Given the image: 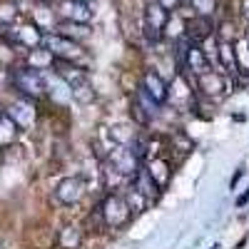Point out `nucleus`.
Masks as SVG:
<instances>
[{
    "instance_id": "obj_1",
    "label": "nucleus",
    "mask_w": 249,
    "mask_h": 249,
    "mask_svg": "<svg viewBox=\"0 0 249 249\" xmlns=\"http://www.w3.org/2000/svg\"><path fill=\"white\" fill-rule=\"evenodd\" d=\"M50 70H55V72L70 85L72 100H77V102H92V100H95V90H92L90 80H88V70L80 68L77 62H68V60H57V57H55V62H53Z\"/></svg>"
},
{
    "instance_id": "obj_2",
    "label": "nucleus",
    "mask_w": 249,
    "mask_h": 249,
    "mask_svg": "<svg viewBox=\"0 0 249 249\" xmlns=\"http://www.w3.org/2000/svg\"><path fill=\"white\" fill-rule=\"evenodd\" d=\"M10 80H13L15 90H18L20 95H23V97L37 100V97H45V95H48L43 70H33L30 65H25V68H18V70H13Z\"/></svg>"
},
{
    "instance_id": "obj_3",
    "label": "nucleus",
    "mask_w": 249,
    "mask_h": 249,
    "mask_svg": "<svg viewBox=\"0 0 249 249\" xmlns=\"http://www.w3.org/2000/svg\"><path fill=\"white\" fill-rule=\"evenodd\" d=\"M100 214H102V224L105 227L122 230V227L132 219V207H130L124 195H110L100 204Z\"/></svg>"
},
{
    "instance_id": "obj_4",
    "label": "nucleus",
    "mask_w": 249,
    "mask_h": 249,
    "mask_svg": "<svg viewBox=\"0 0 249 249\" xmlns=\"http://www.w3.org/2000/svg\"><path fill=\"white\" fill-rule=\"evenodd\" d=\"M43 48H48L53 53V57H57V60H68V62H82L85 60V50L80 48L77 40L65 37L60 33H45L43 35Z\"/></svg>"
},
{
    "instance_id": "obj_5",
    "label": "nucleus",
    "mask_w": 249,
    "mask_h": 249,
    "mask_svg": "<svg viewBox=\"0 0 249 249\" xmlns=\"http://www.w3.org/2000/svg\"><path fill=\"white\" fill-rule=\"evenodd\" d=\"M167 18H170V10H164L157 0H147V8H144V35H147L150 43H157L162 37Z\"/></svg>"
},
{
    "instance_id": "obj_6",
    "label": "nucleus",
    "mask_w": 249,
    "mask_h": 249,
    "mask_svg": "<svg viewBox=\"0 0 249 249\" xmlns=\"http://www.w3.org/2000/svg\"><path fill=\"white\" fill-rule=\"evenodd\" d=\"M43 35H45V33L40 30L35 23H25V25H20V28L5 33V40H8L10 45H15V48H25V50H30V48L43 45Z\"/></svg>"
},
{
    "instance_id": "obj_7",
    "label": "nucleus",
    "mask_w": 249,
    "mask_h": 249,
    "mask_svg": "<svg viewBox=\"0 0 249 249\" xmlns=\"http://www.w3.org/2000/svg\"><path fill=\"white\" fill-rule=\"evenodd\" d=\"M107 162L117 172H122L124 177H130V179H132V175L140 167V160L132 155L130 147H124V144H115V150H110V155H107Z\"/></svg>"
},
{
    "instance_id": "obj_8",
    "label": "nucleus",
    "mask_w": 249,
    "mask_h": 249,
    "mask_svg": "<svg viewBox=\"0 0 249 249\" xmlns=\"http://www.w3.org/2000/svg\"><path fill=\"white\" fill-rule=\"evenodd\" d=\"M55 197L62 204H77L82 197H85V182L80 177H65L60 179L55 187Z\"/></svg>"
},
{
    "instance_id": "obj_9",
    "label": "nucleus",
    "mask_w": 249,
    "mask_h": 249,
    "mask_svg": "<svg viewBox=\"0 0 249 249\" xmlns=\"http://www.w3.org/2000/svg\"><path fill=\"white\" fill-rule=\"evenodd\" d=\"M8 115L15 120V124H18L20 130L33 127L35 120H37V112H35V105H33V100H30V97H20V100H15L13 105L8 107Z\"/></svg>"
},
{
    "instance_id": "obj_10",
    "label": "nucleus",
    "mask_w": 249,
    "mask_h": 249,
    "mask_svg": "<svg viewBox=\"0 0 249 249\" xmlns=\"http://www.w3.org/2000/svg\"><path fill=\"white\" fill-rule=\"evenodd\" d=\"M130 187H132V190L135 192H140L144 199H147V202H155L157 197H160V187H157V182L152 179V175L147 172V167H144V164H140V167H137V172L132 175V179H130Z\"/></svg>"
},
{
    "instance_id": "obj_11",
    "label": "nucleus",
    "mask_w": 249,
    "mask_h": 249,
    "mask_svg": "<svg viewBox=\"0 0 249 249\" xmlns=\"http://www.w3.org/2000/svg\"><path fill=\"white\" fill-rule=\"evenodd\" d=\"M197 90H199L204 97H222V95L227 92L224 75L217 72V70H207V72L197 75Z\"/></svg>"
},
{
    "instance_id": "obj_12",
    "label": "nucleus",
    "mask_w": 249,
    "mask_h": 249,
    "mask_svg": "<svg viewBox=\"0 0 249 249\" xmlns=\"http://www.w3.org/2000/svg\"><path fill=\"white\" fill-rule=\"evenodd\" d=\"M184 35L192 40V43H202L210 35H214V25H212V18L207 15H192V20H187V28H184Z\"/></svg>"
},
{
    "instance_id": "obj_13",
    "label": "nucleus",
    "mask_w": 249,
    "mask_h": 249,
    "mask_svg": "<svg viewBox=\"0 0 249 249\" xmlns=\"http://www.w3.org/2000/svg\"><path fill=\"white\" fill-rule=\"evenodd\" d=\"M43 77H45V90H48V95L53 97V100H57V102H70L72 100V90H70V85L65 80H62L55 70L50 72V70H43Z\"/></svg>"
},
{
    "instance_id": "obj_14",
    "label": "nucleus",
    "mask_w": 249,
    "mask_h": 249,
    "mask_svg": "<svg viewBox=\"0 0 249 249\" xmlns=\"http://www.w3.org/2000/svg\"><path fill=\"white\" fill-rule=\"evenodd\" d=\"M62 20H72V23H90L92 10L88 3H80V0H60V10Z\"/></svg>"
},
{
    "instance_id": "obj_15",
    "label": "nucleus",
    "mask_w": 249,
    "mask_h": 249,
    "mask_svg": "<svg viewBox=\"0 0 249 249\" xmlns=\"http://www.w3.org/2000/svg\"><path fill=\"white\" fill-rule=\"evenodd\" d=\"M184 70H190L195 77L202 75V72H207V70H212L210 60H207V55H204V50H202V45H197V43L190 45V50H187V57H184V65H182L179 72H184Z\"/></svg>"
},
{
    "instance_id": "obj_16",
    "label": "nucleus",
    "mask_w": 249,
    "mask_h": 249,
    "mask_svg": "<svg viewBox=\"0 0 249 249\" xmlns=\"http://www.w3.org/2000/svg\"><path fill=\"white\" fill-rule=\"evenodd\" d=\"M144 167H147V172L152 175V179L157 182L160 190H164V187L170 184L172 179V164L164 160V157H152V160H144Z\"/></svg>"
},
{
    "instance_id": "obj_17",
    "label": "nucleus",
    "mask_w": 249,
    "mask_h": 249,
    "mask_svg": "<svg viewBox=\"0 0 249 249\" xmlns=\"http://www.w3.org/2000/svg\"><path fill=\"white\" fill-rule=\"evenodd\" d=\"M142 90L147 92L157 105H164L167 102V82H164L157 72H144V80H142Z\"/></svg>"
},
{
    "instance_id": "obj_18",
    "label": "nucleus",
    "mask_w": 249,
    "mask_h": 249,
    "mask_svg": "<svg viewBox=\"0 0 249 249\" xmlns=\"http://www.w3.org/2000/svg\"><path fill=\"white\" fill-rule=\"evenodd\" d=\"M30 18H33V23L43 30V33H55L57 28V20H55V10L48 5V3H35V8L30 10Z\"/></svg>"
},
{
    "instance_id": "obj_19",
    "label": "nucleus",
    "mask_w": 249,
    "mask_h": 249,
    "mask_svg": "<svg viewBox=\"0 0 249 249\" xmlns=\"http://www.w3.org/2000/svg\"><path fill=\"white\" fill-rule=\"evenodd\" d=\"M217 55H219V70H227L230 75H237L242 68H239V57H237V50L230 40H219L217 45Z\"/></svg>"
},
{
    "instance_id": "obj_20",
    "label": "nucleus",
    "mask_w": 249,
    "mask_h": 249,
    "mask_svg": "<svg viewBox=\"0 0 249 249\" xmlns=\"http://www.w3.org/2000/svg\"><path fill=\"white\" fill-rule=\"evenodd\" d=\"M55 33L65 35V37H72V40H77V43H82V40H88L92 35V30H90L88 23H72V20H60Z\"/></svg>"
},
{
    "instance_id": "obj_21",
    "label": "nucleus",
    "mask_w": 249,
    "mask_h": 249,
    "mask_svg": "<svg viewBox=\"0 0 249 249\" xmlns=\"http://www.w3.org/2000/svg\"><path fill=\"white\" fill-rule=\"evenodd\" d=\"M53 62H55L53 53H50L48 48H43V45L28 50V65H30L33 70H50Z\"/></svg>"
},
{
    "instance_id": "obj_22",
    "label": "nucleus",
    "mask_w": 249,
    "mask_h": 249,
    "mask_svg": "<svg viewBox=\"0 0 249 249\" xmlns=\"http://www.w3.org/2000/svg\"><path fill=\"white\" fill-rule=\"evenodd\" d=\"M82 244V230L77 224H68L62 227L60 234H57V247L60 249H80Z\"/></svg>"
},
{
    "instance_id": "obj_23",
    "label": "nucleus",
    "mask_w": 249,
    "mask_h": 249,
    "mask_svg": "<svg viewBox=\"0 0 249 249\" xmlns=\"http://www.w3.org/2000/svg\"><path fill=\"white\" fill-rule=\"evenodd\" d=\"M18 135H20V127L15 124V120L8 112H3L0 115V147H10V144H15Z\"/></svg>"
},
{
    "instance_id": "obj_24",
    "label": "nucleus",
    "mask_w": 249,
    "mask_h": 249,
    "mask_svg": "<svg viewBox=\"0 0 249 249\" xmlns=\"http://www.w3.org/2000/svg\"><path fill=\"white\" fill-rule=\"evenodd\" d=\"M184 28H187V20H184L177 10H172V15L167 18V23H164L162 35H167V37L177 40V37H182V35H184Z\"/></svg>"
},
{
    "instance_id": "obj_25",
    "label": "nucleus",
    "mask_w": 249,
    "mask_h": 249,
    "mask_svg": "<svg viewBox=\"0 0 249 249\" xmlns=\"http://www.w3.org/2000/svg\"><path fill=\"white\" fill-rule=\"evenodd\" d=\"M102 177H105V187H107V190H120L122 184L130 182V177H124L122 172H117L107 160H105V164H102Z\"/></svg>"
},
{
    "instance_id": "obj_26",
    "label": "nucleus",
    "mask_w": 249,
    "mask_h": 249,
    "mask_svg": "<svg viewBox=\"0 0 249 249\" xmlns=\"http://www.w3.org/2000/svg\"><path fill=\"white\" fill-rule=\"evenodd\" d=\"M20 10L15 3H3L0 5V25H5V28H13V23L18 20Z\"/></svg>"
},
{
    "instance_id": "obj_27",
    "label": "nucleus",
    "mask_w": 249,
    "mask_h": 249,
    "mask_svg": "<svg viewBox=\"0 0 249 249\" xmlns=\"http://www.w3.org/2000/svg\"><path fill=\"white\" fill-rule=\"evenodd\" d=\"M135 135H137V132L130 130V127H124V124H117V127L110 130V137H112L115 144H130V140H132Z\"/></svg>"
},
{
    "instance_id": "obj_28",
    "label": "nucleus",
    "mask_w": 249,
    "mask_h": 249,
    "mask_svg": "<svg viewBox=\"0 0 249 249\" xmlns=\"http://www.w3.org/2000/svg\"><path fill=\"white\" fill-rule=\"evenodd\" d=\"M190 5H192L195 15L212 18V15H214V8H217V0H190Z\"/></svg>"
},
{
    "instance_id": "obj_29",
    "label": "nucleus",
    "mask_w": 249,
    "mask_h": 249,
    "mask_svg": "<svg viewBox=\"0 0 249 249\" xmlns=\"http://www.w3.org/2000/svg\"><path fill=\"white\" fill-rule=\"evenodd\" d=\"M130 112H132V117L137 120V124H147V122L152 120V117H150V112L140 105V100H137V97L132 100V110H130Z\"/></svg>"
},
{
    "instance_id": "obj_30",
    "label": "nucleus",
    "mask_w": 249,
    "mask_h": 249,
    "mask_svg": "<svg viewBox=\"0 0 249 249\" xmlns=\"http://www.w3.org/2000/svg\"><path fill=\"white\" fill-rule=\"evenodd\" d=\"M13 3L18 5V10H20V13H30V10L35 8L37 0H13Z\"/></svg>"
},
{
    "instance_id": "obj_31",
    "label": "nucleus",
    "mask_w": 249,
    "mask_h": 249,
    "mask_svg": "<svg viewBox=\"0 0 249 249\" xmlns=\"http://www.w3.org/2000/svg\"><path fill=\"white\" fill-rule=\"evenodd\" d=\"M157 3H160V5L164 8V10H170V13L179 8V0H157Z\"/></svg>"
},
{
    "instance_id": "obj_32",
    "label": "nucleus",
    "mask_w": 249,
    "mask_h": 249,
    "mask_svg": "<svg viewBox=\"0 0 249 249\" xmlns=\"http://www.w3.org/2000/svg\"><path fill=\"white\" fill-rule=\"evenodd\" d=\"M247 202H249V190H247V192H244V195H242V197L237 199V207H244Z\"/></svg>"
},
{
    "instance_id": "obj_33",
    "label": "nucleus",
    "mask_w": 249,
    "mask_h": 249,
    "mask_svg": "<svg viewBox=\"0 0 249 249\" xmlns=\"http://www.w3.org/2000/svg\"><path fill=\"white\" fill-rule=\"evenodd\" d=\"M242 13H244V18H247V23H249V0H244V3H242Z\"/></svg>"
},
{
    "instance_id": "obj_34",
    "label": "nucleus",
    "mask_w": 249,
    "mask_h": 249,
    "mask_svg": "<svg viewBox=\"0 0 249 249\" xmlns=\"http://www.w3.org/2000/svg\"><path fill=\"white\" fill-rule=\"evenodd\" d=\"M242 177V170H237V175H234V179H232V190H234V187H237V179Z\"/></svg>"
},
{
    "instance_id": "obj_35",
    "label": "nucleus",
    "mask_w": 249,
    "mask_h": 249,
    "mask_svg": "<svg viewBox=\"0 0 249 249\" xmlns=\"http://www.w3.org/2000/svg\"><path fill=\"white\" fill-rule=\"evenodd\" d=\"M40 3H48V5H53V3H60V0H40Z\"/></svg>"
},
{
    "instance_id": "obj_36",
    "label": "nucleus",
    "mask_w": 249,
    "mask_h": 249,
    "mask_svg": "<svg viewBox=\"0 0 249 249\" xmlns=\"http://www.w3.org/2000/svg\"><path fill=\"white\" fill-rule=\"evenodd\" d=\"M3 112H5V110H3V105H0V115H3Z\"/></svg>"
},
{
    "instance_id": "obj_37",
    "label": "nucleus",
    "mask_w": 249,
    "mask_h": 249,
    "mask_svg": "<svg viewBox=\"0 0 249 249\" xmlns=\"http://www.w3.org/2000/svg\"><path fill=\"white\" fill-rule=\"evenodd\" d=\"M247 43H249V30H247Z\"/></svg>"
},
{
    "instance_id": "obj_38",
    "label": "nucleus",
    "mask_w": 249,
    "mask_h": 249,
    "mask_svg": "<svg viewBox=\"0 0 249 249\" xmlns=\"http://www.w3.org/2000/svg\"><path fill=\"white\" fill-rule=\"evenodd\" d=\"M80 3H90V0H80Z\"/></svg>"
},
{
    "instance_id": "obj_39",
    "label": "nucleus",
    "mask_w": 249,
    "mask_h": 249,
    "mask_svg": "<svg viewBox=\"0 0 249 249\" xmlns=\"http://www.w3.org/2000/svg\"><path fill=\"white\" fill-rule=\"evenodd\" d=\"M212 249H219V244H214V247H212Z\"/></svg>"
}]
</instances>
